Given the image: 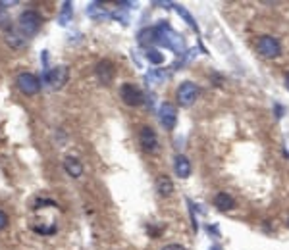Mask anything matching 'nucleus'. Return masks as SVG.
<instances>
[{"mask_svg":"<svg viewBox=\"0 0 289 250\" xmlns=\"http://www.w3.org/2000/svg\"><path fill=\"white\" fill-rule=\"evenodd\" d=\"M286 156H288V158H289V152H286Z\"/></svg>","mask_w":289,"mask_h":250,"instance_id":"nucleus-23","label":"nucleus"},{"mask_svg":"<svg viewBox=\"0 0 289 250\" xmlns=\"http://www.w3.org/2000/svg\"><path fill=\"white\" fill-rule=\"evenodd\" d=\"M64 169H66V173H68L70 177L77 179V177H81V173H83V164L79 162V158L68 156V158H64Z\"/></svg>","mask_w":289,"mask_h":250,"instance_id":"nucleus-12","label":"nucleus"},{"mask_svg":"<svg viewBox=\"0 0 289 250\" xmlns=\"http://www.w3.org/2000/svg\"><path fill=\"white\" fill-rule=\"evenodd\" d=\"M139 144L147 154H154L158 150V135L151 125H143L139 129Z\"/></svg>","mask_w":289,"mask_h":250,"instance_id":"nucleus-6","label":"nucleus"},{"mask_svg":"<svg viewBox=\"0 0 289 250\" xmlns=\"http://www.w3.org/2000/svg\"><path fill=\"white\" fill-rule=\"evenodd\" d=\"M41 16H39V12H35V10H25L21 16H19V19H18V27H19V31L25 35V37H31V35H35L37 31H39V27H41Z\"/></svg>","mask_w":289,"mask_h":250,"instance_id":"nucleus-2","label":"nucleus"},{"mask_svg":"<svg viewBox=\"0 0 289 250\" xmlns=\"http://www.w3.org/2000/svg\"><path fill=\"white\" fill-rule=\"evenodd\" d=\"M8 221H10V219H8V214H6V212H2V210H0V231H2V229H6V227H8Z\"/></svg>","mask_w":289,"mask_h":250,"instance_id":"nucleus-19","label":"nucleus"},{"mask_svg":"<svg viewBox=\"0 0 289 250\" xmlns=\"http://www.w3.org/2000/svg\"><path fill=\"white\" fill-rule=\"evenodd\" d=\"M288 227H289V219H288Z\"/></svg>","mask_w":289,"mask_h":250,"instance_id":"nucleus-24","label":"nucleus"},{"mask_svg":"<svg viewBox=\"0 0 289 250\" xmlns=\"http://www.w3.org/2000/svg\"><path fill=\"white\" fill-rule=\"evenodd\" d=\"M214 206L222 212H230V210L235 208V200L228 195V193H218L216 198H214Z\"/></svg>","mask_w":289,"mask_h":250,"instance_id":"nucleus-14","label":"nucleus"},{"mask_svg":"<svg viewBox=\"0 0 289 250\" xmlns=\"http://www.w3.org/2000/svg\"><path fill=\"white\" fill-rule=\"evenodd\" d=\"M256 50L262 58H268V60H274L282 54V42L278 41L276 37L272 35H262L258 42H256Z\"/></svg>","mask_w":289,"mask_h":250,"instance_id":"nucleus-4","label":"nucleus"},{"mask_svg":"<svg viewBox=\"0 0 289 250\" xmlns=\"http://www.w3.org/2000/svg\"><path fill=\"white\" fill-rule=\"evenodd\" d=\"M162 250H187L185 247H181V245H175V243H172V245H166Z\"/></svg>","mask_w":289,"mask_h":250,"instance_id":"nucleus-20","label":"nucleus"},{"mask_svg":"<svg viewBox=\"0 0 289 250\" xmlns=\"http://www.w3.org/2000/svg\"><path fill=\"white\" fill-rule=\"evenodd\" d=\"M16 85H18V89H19L23 94H27V96L37 94V92H39V89H41V81H39L33 73H29V71L19 73V75H18V79H16Z\"/></svg>","mask_w":289,"mask_h":250,"instance_id":"nucleus-8","label":"nucleus"},{"mask_svg":"<svg viewBox=\"0 0 289 250\" xmlns=\"http://www.w3.org/2000/svg\"><path fill=\"white\" fill-rule=\"evenodd\" d=\"M145 56H147V60H149L151 64H154V66L164 64V54H162L160 50H156V48H147Z\"/></svg>","mask_w":289,"mask_h":250,"instance_id":"nucleus-16","label":"nucleus"},{"mask_svg":"<svg viewBox=\"0 0 289 250\" xmlns=\"http://www.w3.org/2000/svg\"><path fill=\"white\" fill-rule=\"evenodd\" d=\"M210 250H220V247H212Z\"/></svg>","mask_w":289,"mask_h":250,"instance_id":"nucleus-22","label":"nucleus"},{"mask_svg":"<svg viewBox=\"0 0 289 250\" xmlns=\"http://www.w3.org/2000/svg\"><path fill=\"white\" fill-rule=\"evenodd\" d=\"M286 87H288V90H289V73L286 75Z\"/></svg>","mask_w":289,"mask_h":250,"instance_id":"nucleus-21","label":"nucleus"},{"mask_svg":"<svg viewBox=\"0 0 289 250\" xmlns=\"http://www.w3.org/2000/svg\"><path fill=\"white\" fill-rule=\"evenodd\" d=\"M173 169H175V175L181 177V179H187V177L191 175V171H193L189 158L183 156V154H177V156H175V160H173Z\"/></svg>","mask_w":289,"mask_h":250,"instance_id":"nucleus-11","label":"nucleus"},{"mask_svg":"<svg viewBox=\"0 0 289 250\" xmlns=\"http://www.w3.org/2000/svg\"><path fill=\"white\" fill-rule=\"evenodd\" d=\"M68 77H70L68 68H66V66H56V68L44 71L42 81L46 85H50L52 89H62L64 85L68 83Z\"/></svg>","mask_w":289,"mask_h":250,"instance_id":"nucleus-7","label":"nucleus"},{"mask_svg":"<svg viewBox=\"0 0 289 250\" xmlns=\"http://www.w3.org/2000/svg\"><path fill=\"white\" fill-rule=\"evenodd\" d=\"M175 10H177V14H179V16H183V18L187 19V23H189V25H191V27H193V29H195L197 33H199V27H197V23L193 21V18H191V14H189L187 10H183V8H179V6H175Z\"/></svg>","mask_w":289,"mask_h":250,"instance_id":"nucleus-18","label":"nucleus"},{"mask_svg":"<svg viewBox=\"0 0 289 250\" xmlns=\"http://www.w3.org/2000/svg\"><path fill=\"white\" fill-rule=\"evenodd\" d=\"M156 191H158V195L160 196H172V193H173V183H172V179L162 173V175H158V179H156Z\"/></svg>","mask_w":289,"mask_h":250,"instance_id":"nucleus-13","label":"nucleus"},{"mask_svg":"<svg viewBox=\"0 0 289 250\" xmlns=\"http://www.w3.org/2000/svg\"><path fill=\"white\" fill-rule=\"evenodd\" d=\"M95 73H96V79H98L102 85H110L112 81H114L116 70H114V64H112L110 60H102V62L96 64Z\"/></svg>","mask_w":289,"mask_h":250,"instance_id":"nucleus-10","label":"nucleus"},{"mask_svg":"<svg viewBox=\"0 0 289 250\" xmlns=\"http://www.w3.org/2000/svg\"><path fill=\"white\" fill-rule=\"evenodd\" d=\"M175 98H177V104L181 108H189L199 98V87L195 83H191V81H183L175 90Z\"/></svg>","mask_w":289,"mask_h":250,"instance_id":"nucleus-3","label":"nucleus"},{"mask_svg":"<svg viewBox=\"0 0 289 250\" xmlns=\"http://www.w3.org/2000/svg\"><path fill=\"white\" fill-rule=\"evenodd\" d=\"M120 98H122V102L125 106H131V108L141 106L145 102V96H143L141 89L133 83H124L120 87Z\"/></svg>","mask_w":289,"mask_h":250,"instance_id":"nucleus-5","label":"nucleus"},{"mask_svg":"<svg viewBox=\"0 0 289 250\" xmlns=\"http://www.w3.org/2000/svg\"><path fill=\"white\" fill-rule=\"evenodd\" d=\"M87 14H89L93 19H104V18L108 16L106 8H104V6H100L98 2H93V4H89V8H87Z\"/></svg>","mask_w":289,"mask_h":250,"instance_id":"nucleus-15","label":"nucleus"},{"mask_svg":"<svg viewBox=\"0 0 289 250\" xmlns=\"http://www.w3.org/2000/svg\"><path fill=\"white\" fill-rule=\"evenodd\" d=\"M158 116H160V124L164 125L168 131H172L175 124H177V108L170 102H164L158 110Z\"/></svg>","mask_w":289,"mask_h":250,"instance_id":"nucleus-9","label":"nucleus"},{"mask_svg":"<svg viewBox=\"0 0 289 250\" xmlns=\"http://www.w3.org/2000/svg\"><path fill=\"white\" fill-rule=\"evenodd\" d=\"M154 42L162 44L166 48L173 50L175 54H183L185 52V42L183 39L166 23H160L158 27H154Z\"/></svg>","mask_w":289,"mask_h":250,"instance_id":"nucleus-1","label":"nucleus"},{"mask_svg":"<svg viewBox=\"0 0 289 250\" xmlns=\"http://www.w3.org/2000/svg\"><path fill=\"white\" fill-rule=\"evenodd\" d=\"M70 19H72V2H64L62 4V12L58 16V21H60V25H68Z\"/></svg>","mask_w":289,"mask_h":250,"instance_id":"nucleus-17","label":"nucleus"}]
</instances>
